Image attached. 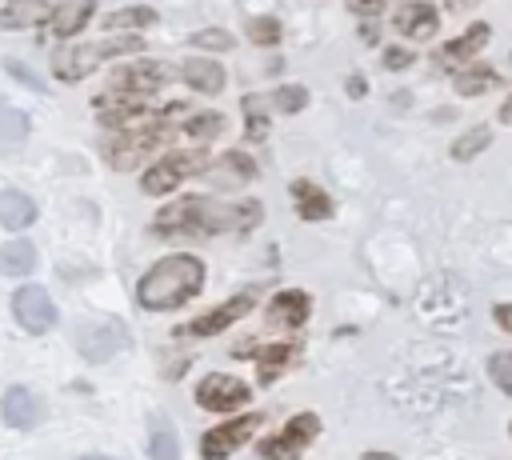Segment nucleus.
Masks as SVG:
<instances>
[{
  "mask_svg": "<svg viewBox=\"0 0 512 460\" xmlns=\"http://www.w3.org/2000/svg\"><path fill=\"white\" fill-rule=\"evenodd\" d=\"M260 220V204H224V200H208V196H184L176 204H168L164 212H156V232L164 236H216V232H244Z\"/></svg>",
  "mask_w": 512,
  "mask_h": 460,
  "instance_id": "obj_1",
  "label": "nucleus"
},
{
  "mask_svg": "<svg viewBox=\"0 0 512 460\" xmlns=\"http://www.w3.org/2000/svg\"><path fill=\"white\" fill-rule=\"evenodd\" d=\"M200 288H204V264L192 252H176V256L156 260L144 272V280L136 288V300L148 312H168V308L188 304Z\"/></svg>",
  "mask_w": 512,
  "mask_h": 460,
  "instance_id": "obj_2",
  "label": "nucleus"
},
{
  "mask_svg": "<svg viewBox=\"0 0 512 460\" xmlns=\"http://www.w3.org/2000/svg\"><path fill=\"white\" fill-rule=\"evenodd\" d=\"M144 40L140 36H104V40H92V44H76V48H60L52 56V76L64 80V84H76L84 76H92L100 64H108L112 56H132L140 52Z\"/></svg>",
  "mask_w": 512,
  "mask_h": 460,
  "instance_id": "obj_3",
  "label": "nucleus"
},
{
  "mask_svg": "<svg viewBox=\"0 0 512 460\" xmlns=\"http://www.w3.org/2000/svg\"><path fill=\"white\" fill-rule=\"evenodd\" d=\"M168 76H172V68H168V64H160V60H136V64H128V68H120V72L112 76L108 92H104L96 104H100V108H104V104L140 108V100H144V96H152Z\"/></svg>",
  "mask_w": 512,
  "mask_h": 460,
  "instance_id": "obj_4",
  "label": "nucleus"
},
{
  "mask_svg": "<svg viewBox=\"0 0 512 460\" xmlns=\"http://www.w3.org/2000/svg\"><path fill=\"white\" fill-rule=\"evenodd\" d=\"M208 164H212V152H208L204 144H192V148H176V152L160 156V160H156V164L144 172L140 188H144V196H164V192H172L176 184H184L188 176L204 172Z\"/></svg>",
  "mask_w": 512,
  "mask_h": 460,
  "instance_id": "obj_5",
  "label": "nucleus"
},
{
  "mask_svg": "<svg viewBox=\"0 0 512 460\" xmlns=\"http://www.w3.org/2000/svg\"><path fill=\"white\" fill-rule=\"evenodd\" d=\"M128 348V328L120 320H88L76 328V352L92 364H104Z\"/></svg>",
  "mask_w": 512,
  "mask_h": 460,
  "instance_id": "obj_6",
  "label": "nucleus"
},
{
  "mask_svg": "<svg viewBox=\"0 0 512 460\" xmlns=\"http://www.w3.org/2000/svg\"><path fill=\"white\" fill-rule=\"evenodd\" d=\"M12 316H16V324H20L24 332H32V336L56 328V320H60L52 296H48L40 284H24V288L12 292Z\"/></svg>",
  "mask_w": 512,
  "mask_h": 460,
  "instance_id": "obj_7",
  "label": "nucleus"
},
{
  "mask_svg": "<svg viewBox=\"0 0 512 460\" xmlns=\"http://www.w3.org/2000/svg\"><path fill=\"white\" fill-rule=\"evenodd\" d=\"M316 432H320V420L312 412H296L276 436L260 440V456L264 460H292V456H300L316 440Z\"/></svg>",
  "mask_w": 512,
  "mask_h": 460,
  "instance_id": "obj_8",
  "label": "nucleus"
},
{
  "mask_svg": "<svg viewBox=\"0 0 512 460\" xmlns=\"http://www.w3.org/2000/svg\"><path fill=\"white\" fill-rule=\"evenodd\" d=\"M252 388L228 372H208L200 384H196V404L208 408V412H232L240 404H248Z\"/></svg>",
  "mask_w": 512,
  "mask_h": 460,
  "instance_id": "obj_9",
  "label": "nucleus"
},
{
  "mask_svg": "<svg viewBox=\"0 0 512 460\" xmlns=\"http://www.w3.org/2000/svg\"><path fill=\"white\" fill-rule=\"evenodd\" d=\"M256 428H260V412H248V416L228 420V424H220V428H208V432L200 436V456H204V460H228L244 440H252Z\"/></svg>",
  "mask_w": 512,
  "mask_h": 460,
  "instance_id": "obj_10",
  "label": "nucleus"
},
{
  "mask_svg": "<svg viewBox=\"0 0 512 460\" xmlns=\"http://www.w3.org/2000/svg\"><path fill=\"white\" fill-rule=\"evenodd\" d=\"M0 416H4L8 428L28 432V428H36V424L44 420V404H40L24 384H16V388L4 392V400H0Z\"/></svg>",
  "mask_w": 512,
  "mask_h": 460,
  "instance_id": "obj_11",
  "label": "nucleus"
},
{
  "mask_svg": "<svg viewBox=\"0 0 512 460\" xmlns=\"http://www.w3.org/2000/svg\"><path fill=\"white\" fill-rule=\"evenodd\" d=\"M488 24H468V32H460L456 40H448L440 52H436V68H444V72H452V68H460V64H468L484 44H488Z\"/></svg>",
  "mask_w": 512,
  "mask_h": 460,
  "instance_id": "obj_12",
  "label": "nucleus"
},
{
  "mask_svg": "<svg viewBox=\"0 0 512 460\" xmlns=\"http://www.w3.org/2000/svg\"><path fill=\"white\" fill-rule=\"evenodd\" d=\"M252 300H256L252 292H240V296L224 300L220 308H212L208 316H196V320H192L184 332H188V336H216V332H224L228 324H236V320H240V316L252 308Z\"/></svg>",
  "mask_w": 512,
  "mask_h": 460,
  "instance_id": "obj_13",
  "label": "nucleus"
},
{
  "mask_svg": "<svg viewBox=\"0 0 512 460\" xmlns=\"http://www.w3.org/2000/svg\"><path fill=\"white\" fill-rule=\"evenodd\" d=\"M392 28H396L400 36H408V40H428V36L440 28V16H436V8H432V4L412 0V4H400V12H396V20H392Z\"/></svg>",
  "mask_w": 512,
  "mask_h": 460,
  "instance_id": "obj_14",
  "label": "nucleus"
},
{
  "mask_svg": "<svg viewBox=\"0 0 512 460\" xmlns=\"http://www.w3.org/2000/svg\"><path fill=\"white\" fill-rule=\"evenodd\" d=\"M180 76H184V84H188L192 92H204V96L224 92V68H220L212 56H188V60L180 64Z\"/></svg>",
  "mask_w": 512,
  "mask_h": 460,
  "instance_id": "obj_15",
  "label": "nucleus"
},
{
  "mask_svg": "<svg viewBox=\"0 0 512 460\" xmlns=\"http://www.w3.org/2000/svg\"><path fill=\"white\" fill-rule=\"evenodd\" d=\"M308 312H312V300H308V292H300V288H284V292H276L272 304H268V320L280 324V328H300V324L308 320Z\"/></svg>",
  "mask_w": 512,
  "mask_h": 460,
  "instance_id": "obj_16",
  "label": "nucleus"
},
{
  "mask_svg": "<svg viewBox=\"0 0 512 460\" xmlns=\"http://www.w3.org/2000/svg\"><path fill=\"white\" fill-rule=\"evenodd\" d=\"M52 8H56V0H8V4L0 8V28H8V32L32 28V24L48 20Z\"/></svg>",
  "mask_w": 512,
  "mask_h": 460,
  "instance_id": "obj_17",
  "label": "nucleus"
},
{
  "mask_svg": "<svg viewBox=\"0 0 512 460\" xmlns=\"http://www.w3.org/2000/svg\"><path fill=\"white\" fill-rule=\"evenodd\" d=\"M32 220H36L32 196H28V192H16V188H4V192H0V224H4L8 232H20V228H28Z\"/></svg>",
  "mask_w": 512,
  "mask_h": 460,
  "instance_id": "obj_18",
  "label": "nucleus"
},
{
  "mask_svg": "<svg viewBox=\"0 0 512 460\" xmlns=\"http://www.w3.org/2000/svg\"><path fill=\"white\" fill-rule=\"evenodd\" d=\"M96 12V0H64L52 8V32L56 36H76Z\"/></svg>",
  "mask_w": 512,
  "mask_h": 460,
  "instance_id": "obj_19",
  "label": "nucleus"
},
{
  "mask_svg": "<svg viewBox=\"0 0 512 460\" xmlns=\"http://www.w3.org/2000/svg\"><path fill=\"white\" fill-rule=\"evenodd\" d=\"M292 200H296V212L304 220H328L332 216V200L312 184V180H296L292 184Z\"/></svg>",
  "mask_w": 512,
  "mask_h": 460,
  "instance_id": "obj_20",
  "label": "nucleus"
},
{
  "mask_svg": "<svg viewBox=\"0 0 512 460\" xmlns=\"http://www.w3.org/2000/svg\"><path fill=\"white\" fill-rule=\"evenodd\" d=\"M232 356H260V380L264 384H272L276 376H280V368L296 356V348H292V340H284V344H272V348H232Z\"/></svg>",
  "mask_w": 512,
  "mask_h": 460,
  "instance_id": "obj_21",
  "label": "nucleus"
},
{
  "mask_svg": "<svg viewBox=\"0 0 512 460\" xmlns=\"http://www.w3.org/2000/svg\"><path fill=\"white\" fill-rule=\"evenodd\" d=\"M32 268H36V248H32L28 240H8V244H0V276L20 280V276H28Z\"/></svg>",
  "mask_w": 512,
  "mask_h": 460,
  "instance_id": "obj_22",
  "label": "nucleus"
},
{
  "mask_svg": "<svg viewBox=\"0 0 512 460\" xmlns=\"http://www.w3.org/2000/svg\"><path fill=\"white\" fill-rule=\"evenodd\" d=\"M24 136H28V116L0 100V156L12 152L16 144H24Z\"/></svg>",
  "mask_w": 512,
  "mask_h": 460,
  "instance_id": "obj_23",
  "label": "nucleus"
},
{
  "mask_svg": "<svg viewBox=\"0 0 512 460\" xmlns=\"http://www.w3.org/2000/svg\"><path fill=\"white\" fill-rule=\"evenodd\" d=\"M148 24H156V8H148V4H128V8H116V12H108V20H104V28L108 32H132V28H148Z\"/></svg>",
  "mask_w": 512,
  "mask_h": 460,
  "instance_id": "obj_24",
  "label": "nucleus"
},
{
  "mask_svg": "<svg viewBox=\"0 0 512 460\" xmlns=\"http://www.w3.org/2000/svg\"><path fill=\"white\" fill-rule=\"evenodd\" d=\"M500 84V76H496V68H488V64H476V68H460L456 72V92L460 96H480V92H488V88H496Z\"/></svg>",
  "mask_w": 512,
  "mask_h": 460,
  "instance_id": "obj_25",
  "label": "nucleus"
},
{
  "mask_svg": "<svg viewBox=\"0 0 512 460\" xmlns=\"http://www.w3.org/2000/svg\"><path fill=\"white\" fill-rule=\"evenodd\" d=\"M488 140H492V128L476 124V128H468V132L452 144V156H456V160H472L476 152H484V148H488Z\"/></svg>",
  "mask_w": 512,
  "mask_h": 460,
  "instance_id": "obj_26",
  "label": "nucleus"
},
{
  "mask_svg": "<svg viewBox=\"0 0 512 460\" xmlns=\"http://www.w3.org/2000/svg\"><path fill=\"white\" fill-rule=\"evenodd\" d=\"M148 456L152 460H180V440L168 432V428H156L148 436Z\"/></svg>",
  "mask_w": 512,
  "mask_h": 460,
  "instance_id": "obj_27",
  "label": "nucleus"
},
{
  "mask_svg": "<svg viewBox=\"0 0 512 460\" xmlns=\"http://www.w3.org/2000/svg\"><path fill=\"white\" fill-rule=\"evenodd\" d=\"M488 376L504 396H512V352H492L488 356Z\"/></svg>",
  "mask_w": 512,
  "mask_h": 460,
  "instance_id": "obj_28",
  "label": "nucleus"
},
{
  "mask_svg": "<svg viewBox=\"0 0 512 460\" xmlns=\"http://www.w3.org/2000/svg\"><path fill=\"white\" fill-rule=\"evenodd\" d=\"M192 48H200V52H228L232 48V32H224V28H200V32H192Z\"/></svg>",
  "mask_w": 512,
  "mask_h": 460,
  "instance_id": "obj_29",
  "label": "nucleus"
},
{
  "mask_svg": "<svg viewBox=\"0 0 512 460\" xmlns=\"http://www.w3.org/2000/svg\"><path fill=\"white\" fill-rule=\"evenodd\" d=\"M244 32H248V40H256V44H276V40H280V20H276V16H252Z\"/></svg>",
  "mask_w": 512,
  "mask_h": 460,
  "instance_id": "obj_30",
  "label": "nucleus"
},
{
  "mask_svg": "<svg viewBox=\"0 0 512 460\" xmlns=\"http://www.w3.org/2000/svg\"><path fill=\"white\" fill-rule=\"evenodd\" d=\"M272 104H276L280 112H300V108L308 104V88H300V84H284V88H276Z\"/></svg>",
  "mask_w": 512,
  "mask_h": 460,
  "instance_id": "obj_31",
  "label": "nucleus"
},
{
  "mask_svg": "<svg viewBox=\"0 0 512 460\" xmlns=\"http://www.w3.org/2000/svg\"><path fill=\"white\" fill-rule=\"evenodd\" d=\"M244 112H248V136H252V140H264V132H268V116H264L260 100L248 96V100H244Z\"/></svg>",
  "mask_w": 512,
  "mask_h": 460,
  "instance_id": "obj_32",
  "label": "nucleus"
},
{
  "mask_svg": "<svg viewBox=\"0 0 512 460\" xmlns=\"http://www.w3.org/2000/svg\"><path fill=\"white\" fill-rule=\"evenodd\" d=\"M4 72H8V76H16L24 88H32V92H44V76H36L28 64H20V60H4Z\"/></svg>",
  "mask_w": 512,
  "mask_h": 460,
  "instance_id": "obj_33",
  "label": "nucleus"
},
{
  "mask_svg": "<svg viewBox=\"0 0 512 460\" xmlns=\"http://www.w3.org/2000/svg\"><path fill=\"white\" fill-rule=\"evenodd\" d=\"M408 64H412V52H404V48H388L384 52V68L396 72V68H408Z\"/></svg>",
  "mask_w": 512,
  "mask_h": 460,
  "instance_id": "obj_34",
  "label": "nucleus"
},
{
  "mask_svg": "<svg viewBox=\"0 0 512 460\" xmlns=\"http://www.w3.org/2000/svg\"><path fill=\"white\" fill-rule=\"evenodd\" d=\"M348 8H352L356 16H376V12L384 8V0H348Z\"/></svg>",
  "mask_w": 512,
  "mask_h": 460,
  "instance_id": "obj_35",
  "label": "nucleus"
},
{
  "mask_svg": "<svg viewBox=\"0 0 512 460\" xmlns=\"http://www.w3.org/2000/svg\"><path fill=\"white\" fill-rule=\"evenodd\" d=\"M492 320H496L504 332H512V304H496V308H492Z\"/></svg>",
  "mask_w": 512,
  "mask_h": 460,
  "instance_id": "obj_36",
  "label": "nucleus"
},
{
  "mask_svg": "<svg viewBox=\"0 0 512 460\" xmlns=\"http://www.w3.org/2000/svg\"><path fill=\"white\" fill-rule=\"evenodd\" d=\"M376 36H380V32H376V24H360V40H368V44H376Z\"/></svg>",
  "mask_w": 512,
  "mask_h": 460,
  "instance_id": "obj_37",
  "label": "nucleus"
},
{
  "mask_svg": "<svg viewBox=\"0 0 512 460\" xmlns=\"http://www.w3.org/2000/svg\"><path fill=\"white\" fill-rule=\"evenodd\" d=\"M348 96H364V80L360 76H348Z\"/></svg>",
  "mask_w": 512,
  "mask_h": 460,
  "instance_id": "obj_38",
  "label": "nucleus"
},
{
  "mask_svg": "<svg viewBox=\"0 0 512 460\" xmlns=\"http://www.w3.org/2000/svg\"><path fill=\"white\" fill-rule=\"evenodd\" d=\"M472 4H480V0H448L452 12H464V8H472Z\"/></svg>",
  "mask_w": 512,
  "mask_h": 460,
  "instance_id": "obj_39",
  "label": "nucleus"
},
{
  "mask_svg": "<svg viewBox=\"0 0 512 460\" xmlns=\"http://www.w3.org/2000/svg\"><path fill=\"white\" fill-rule=\"evenodd\" d=\"M500 120H504V124H512V96L500 104Z\"/></svg>",
  "mask_w": 512,
  "mask_h": 460,
  "instance_id": "obj_40",
  "label": "nucleus"
},
{
  "mask_svg": "<svg viewBox=\"0 0 512 460\" xmlns=\"http://www.w3.org/2000/svg\"><path fill=\"white\" fill-rule=\"evenodd\" d=\"M80 460H112V456H96V452H92V456H80Z\"/></svg>",
  "mask_w": 512,
  "mask_h": 460,
  "instance_id": "obj_41",
  "label": "nucleus"
}]
</instances>
